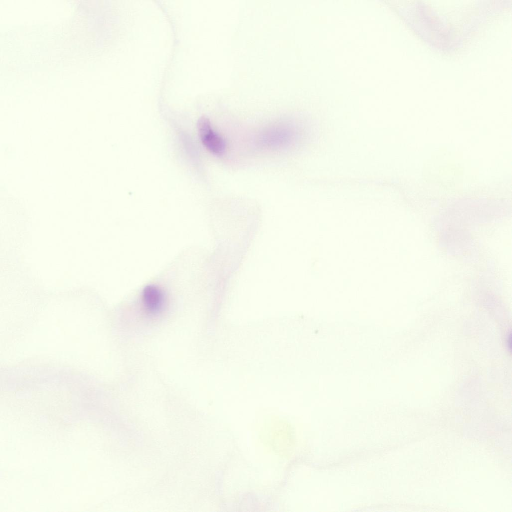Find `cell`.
I'll return each instance as SVG.
<instances>
[{
	"instance_id": "cell-1",
	"label": "cell",
	"mask_w": 512,
	"mask_h": 512,
	"mask_svg": "<svg viewBox=\"0 0 512 512\" xmlns=\"http://www.w3.org/2000/svg\"><path fill=\"white\" fill-rule=\"evenodd\" d=\"M198 124L199 134L205 147L216 156L224 154L226 150V142L214 130L210 120L202 116L200 118Z\"/></svg>"
},
{
	"instance_id": "cell-2",
	"label": "cell",
	"mask_w": 512,
	"mask_h": 512,
	"mask_svg": "<svg viewBox=\"0 0 512 512\" xmlns=\"http://www.w3.org/2000/svg\"><path fill=\"white\" fill-rule=\"evenodd\" d=\"M143 302L149 313L157 314L164 306L165 296L160 288L154 286H148L143 292Z\"/></svg>"
}]
</instances>
